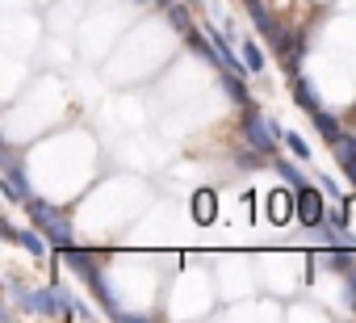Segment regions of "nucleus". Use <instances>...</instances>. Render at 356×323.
Returning <instances> with one entry per match:
<instances>
[{
    "mask_svg": "<svg viewBox=\"0 0 356 323\" xmlns=\"http://www.w3.org/2000/svg\"><path fill=\"white\" fill-rule=\"evenodd\" d=\"M63 265H67V269H76V273H80V277L88 281V290H92V294L101 298V306H105V310H109L113 319H122V310H118V302H113V290H109L105 273L97 269V256H92V252H80V248L72 244V248H63Z\"/></svg>",
    "mask_w": 356,
    "mask_h": 323,
    "instance_id": "obj_1",
    "label": "nucleus"
},
{
    "mask_svg": "<svg viewBox=\"0 0 356 323\" xmlns=\"http://www.w3.org/2000/svg\"><path fill=\"white\" fill-rule=\"evenodd\" d=\"M26 210H30L34 227H38L55 248H72V244H76L72 223H67V214H63V210H55V206H47V202H38V198H30V202H26Z\"/></svg>",
    "mask_w": 356,
    "mask_h": 323,
    "instance_id": "obj_2",
    "label": "nucleus"
},
{
    "mask_svg": "<svg viewBox=\"0 0 356 323\" xmlns=\"http://www.w3.org/2000/svg\"><path fill=\"white\" fill-rule=\"evenodd\" d=\"M0 155H5V198L9 202H30V185H26V168H22L17 151L5 143V147H0Z\"/></svg>",
    "mask_w": 356,
    "mask_h": 323,
    "instance_id": "obj_3",
    "label": "nucleus"
},
{
    "mask_svg": "<svg viewBox=\"0 0 356 323\" xmlns=\"http://www.w3.org/2000/svg\"><path fill=\"white\" fill-rule=\"evenodd\" d=\"M243 134H248V143H252L256 151H273V143L285 139V134L277 130V122L264 118V113H256V109H248V118H243Z\"/></svg>",
    "mask_w": 356,
    "mask_h": 323,
    "instance_id": "obj_4",
    "label": "nucleus"
},
{
    "mask_svg": "<svg viewBox=\"0 0 356 323\" xmlns=\"http://www.w3.org/2000/svg\"><path fill=\"white\" fill-rule=\"evenodd\" d=\"M327 194L323 189H314V185H306L302 194H293V202H298V219L306 223V227H318L323 219H327V202H323Z\"/></svg>",
    "mask_w": 356,
    "mask_h": 323,
    "instance_id": "obj_5",
    "label": "nucleus"
},
{
    "mask_svg": "<svg viewBox=\"0 0 356 323\" xmlns=\"http://www.w3.org/2000/svg\"><path fill=\"white\" fill-rule=\"evenodd\" d=\"M293 194H298V189H289V194H285V189L268 194V214H273V223H289V219L298 214V202L289 206V198H293Z\"/></svg>",
    "mask_w": 356,
    "mask_h": 323,
    "instance_id": "obj_6",
    "label": "nucleus"
},
{
    "mask_svg": "<svg viewBox=\"0 0 356 323\" xmlns=\"http://www.w3.org/2000/svg\"><path fill=\"white\" fill-rule=\"evenodd\" d=\"M222 88H227V97H231L239 109H252V93H248V84L239 80V72H222Z\"/></svg>",
    "mask_w": 356,
    "mask_h": 323,
    "instance_id": "obj_7",
    "label": "nucleus"
},
{
    "mask_svg": "<svg viewBox=\"0 0 356 323\" xmlns=\"http://www.w3.org/2000/svg\"><path fill=\"white\" fill-rule=\"evenodd\" d=\"M293 101L306 109V113H318L323 105H318V93H314V84L306 80V76H293Z\"/></svg>",
    "mask_w": 356,
    "mask_h": 323,
    "instance_id": "obj_8",
    "label": "nucleus"
},
{
    "mask_svg": "<svg viewBox=\"0 0 356 323\" xmlns=\"http://www.w3.org/2000/svg\"><path fill=\"white\" fill-rule=\"evenodd\" d=\"M331 155H335V164H339V168H352V164H356V134L343 130V134L331 143Z\"/></svg>",
    "mask_w": 356,
    "mask_h": 323,
    "instance_id": "obj_9",
    "label": "nucleus"
},
{
    "mask_svg": "<svg viewBox=\"0 0 356 323\" xmlns=\"http://www.w3.org/2000/svg\"><path fill=\"white\" fill-rule=\"evenodd\" d=\"M214 214H218V202H214L210 189H202V194L193 198V219H197V223H214Z\"/></svg>",
    "mask_w": 356,
    "mask_h": 323,
    "instance_id": "obj_10",
    "label": "nucleus"
},
{
    "mask_svg": "<svg viewBox=\"0 0 356 323\" xmlns=\"http://www.w3.org/2000/svg\"><path fill=\"white\" fill-rule=\"evenodd\" d=\"M310 118H314V126L323 130V139H327V143H335V139L343 134V126H339V122H335V118H331L327 109H318V113H310Z\"/></svg>",
    "mask_w": 356,
    "mask_h": 323,
    "instance_id": "obj_11",
    "label": "nucleus"
},
{
    "mask_svg": "<svg viewBox=\"0 0 356 323\" xmlns=\"http://www.w3.org/2000/svg\"><path fill=\"white\" fill-rule=\"evenodd\" d=\"M273 168H277V173L285 177V185H289V189H298V194H302V189L310 185V181H306V177H302V173H298V168L289 164V159H277V164H273Z\"/></svg>",
    "mask_w": 356,
    "mask_h": 323,
    "instance_id": "obj_12",
    "label": "nucleus"
},
{
    "mask_svg": "<svg viewBox=\"0 0 356 323\" xmlns=\"http://www.w3.org/2000/svg\"><path fill=\"white\" fill-rule=\"evenodd\" d=\"M17 244H22L26 252H34V256H47V239H42V231H17Z\"/></svg>",
    "mask_w": 356,
    "mask_h": 323,
    "instance_id": "obj_13",
    "label": "nucleus"
},
{
    "mask_svg": "<svg viewBox=\"0 0 356 323\" xmlns=\"http://www.w3.org/2000/svg\"><path fill=\"white\" fill-rule=\"evenodd\" d=\"M243 68L248 72H264V51L256 42H243Z\"/></svg>",
    "mask_w": 356,
    "mask_h": 323,
    "instance_id": "obj_14",
    "label": "nucleus"
},
{
    "mask_svg": "<svg viewBox=\"0 0 356 323\" xmlns=\"http://www.w3.org/2000/svg\"><path fill=\"white\" fill-rule=\"evenodd\" d=\"M163 13H168V22H172V26H176V30H181V34H189V30H193V26H189V13H185V9H181V5H168V9H163Z\"/></svg>",
    "mask_w": 356,
    "mask_h": 323,
    "instance_id": "obj_15",
    "label": "nucleus"
},
{
    "mask_svg": "<svg viewBox=\"0 0 356 323\" xmlns=\"http://www.w3.org/2000/svg\"><path fill=\"white\" fill-rule=\"evenodd\" d=\"M285 147L293 151V159H310V147L302 143V134H285Z\"/></svg>",
    "mask_w": 356,
    "mask_h": 323,
    "instance_id": "obj_16",
    "label": "nucleus"
},
{
    "mask_svg": "<svg viewBox=\"0 0 356 323\" xmlns=\"http://www.w3.org/2000/svg\"><path fill=\"white\" fill-rule=\"evenodd\" d=\"M318 189H323L327 198H335V202H339V189H335V181H331V177H318Z\"/></svg>",
    "mask_w": 356,
    "mask_h": 323,
    "instance_id": "obj_17",
    "label": "nucleus"
},
{
    "mask_svg": "<svg viewBox=\"0 0 356 323\" xmlns=\"http://www.w3.org/2000/svg\"><path fill=\"white\" fill-rule=\"evenodd\" d=\"M343 173H348V181H352V185H356V164H352V168H343Z\"/></svg>",
    "mask_w": 356,
    "mask_h": 323,
    "instance_id": "obj_18",
    "label": "nucleus"
},
{
    "mask_svg": "<svg viewBox=\"0 0 356 323\" xmlns=\"http://www.w3.org/2000/svg\"><path fill=\"white\" fill-rule=\"evenodd\" d=\"M248 5H252V0H248Z\"/></svg>",
    "mask_w": 356,
    "mask_h": 323,
    "instance_id": "obj_19",
    "label": "nucleus"
}]
</instances>
